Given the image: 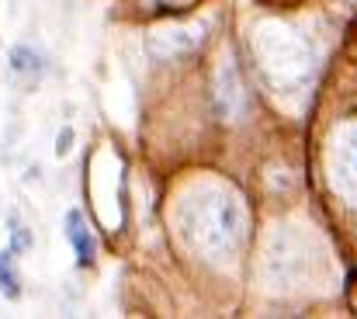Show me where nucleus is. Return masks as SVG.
<instances>
[{"label":"nucleus","mask_w":357,"mask_h":319,"mask_svg":"<svg viewBox=\"0 0 357 319\" xmlns=\"http://www.w3.org/2000/svg\"><path fill=\"white\" fill-rule=\"evenodd\" d=\"M177 222H181L184 239L202 257L222 260V257H229L239 246L243 205L229 191H222V188H202V191L184 198V205L177 212Z\"/></svg>","instance_id":"f257e3e1"},{"label":"nucleus","mask_w":357,"mask_h":319,"mask_svg":"<svg viewBox=\"0 0 357 319\" xmlns=\"http://www.w3.org/2000/svg\"><path fill=\"white\" fill-rule=\"evenodd\" d=\"M278 35L281 38H274V28H267V31L260 28V35H257V59H260V73L274 87L288 91L309 70V49L298 42L295 31H278Z\"/></svg>","instance_id":"f03ea898"},{"label":"nucleus","mask_w":357,"mask_h":319,"mask_svg":"<svg viewBox=\"0 0 357 319\" xmlns=\"http://www.w3.org/2000/svg\"><path fill=\"white\" fill-rule=\"evenodd\" d=\"M330 181L337 195L357 205V125H347L333 135L330 146Z\"/></svg>","instance_id":"7ed1b4c3"},{"label":"nucleus","mask_w":357,"mask_h":319,"mask_svg":"<svg viewBox=\"0 0 357 319\" xmlns=\"http://www.w3.org/2000/svg\"><path fill=\"white\" fill-rule=\"evenodd\" d=\"M66 239H70V246L77 253V264L80 267H91L94 264V236H91L87 218H84L80 209H70L66 212Z\"/></svg>","instance_id":"20e7f679"},{"label":"nucleus","mask_w":357,"mask_h":319,"mask_svg":"<svg viewBox=\"0 0 357 319\" xmlns=\"http://www.w3.org/2000/svg\"><path fill=\"white\" fill-rule=\"evenodd\" d=\"M42 70H45V59L31 45H14L10 49V73L14 77H38Z\"/></svg>","instance_id":"39448f33"},{"label":"nucleus","mask_w":357,"mask_h":319,"mask_svg":"<svg viewBox=\"0 0 357 319\" xmlns=\"http://www.w3.org/2000/svg\"><path fill=\"white\" fill-rule=\"evenodd\" d=\"M0 292L7 299H17L21 295V285H17V274L10 267V253H0Z\"/></svg>","instance_id":"423d86ee"},{"label":"nucleus","mask_w":357,"mask_h":319,"mask_svg":"<svg viewBox=\"0 0 357 319\" xmlns=\"http://www.w3.org/2000/svg\"><path fill=\"white\" fill-rule=\"evenodd\" d=\"M28 246H31L28 229H24V225H14V232H10V250H14V253H21V250H28Z\"/></svg>","instance_id":"0eeeda50"},{"label":"nucleus","mask_w":357,"mask_h":319,"mask_svg":"<svg viewBox=\"0 0 357 319\" xmlns=\"http://www.w3.org/2000/svg\"><path fill=\"white\" fill-rule=\"evenodd\" d=\"M70 142H73V132H70V128H63V132H59V146H56V156H66V153H70Z\"/></svg>","instance_id":"6e6552de"}]
</instances>
